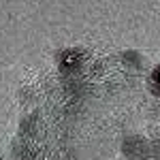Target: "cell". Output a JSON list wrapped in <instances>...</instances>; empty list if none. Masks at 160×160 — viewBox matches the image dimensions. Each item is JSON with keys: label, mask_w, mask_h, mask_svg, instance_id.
<instances>
[{"label": "cell", "mask_w": 160, "mask_h": 160, "mask_svg": "<svg viewBox=\"0 0 160 160\" xmlns=\"http://www.w3.org/2000/svg\"><path fill=\"white\" fill-rule=\"evenodd\" d=\"M122 148H124L122 152L126 154L128 160H154L158 156V149H156L154 143H149L143 137H137V135L128 137V139L124 141Z\"/></svg>", "instance_id": "obj_1"}, {"label": "cell", "mask_w": 160, "mask_h": 160, "mask_svg": "<svg viewBox=\"0 0 160 160\" xmlns=\"http://www.w3.org/2000/svg\"><path fill=\"white\" fill-rule=\"evenodd\" d=\"M60 64H62V68H77V66L81 64V53H79V51H75V49L62 51Z\"/></svg>", "instance_id": "obj_2"}, {"label": "cell", "mask_w": 160, "mask_h": 160, "mask_svg": "<svg viewBox=\"0 0 160 160\" xmlns=\"http://www.w3.org/2000/svg\"><path fill=\"white\" fill-rule=\"evenodd\" d=\"M149 90H152L156 96H160V66H156V68L152 71V75H149Z\"/></svg>", "instance_id": "obj_3"}]
</instances>
